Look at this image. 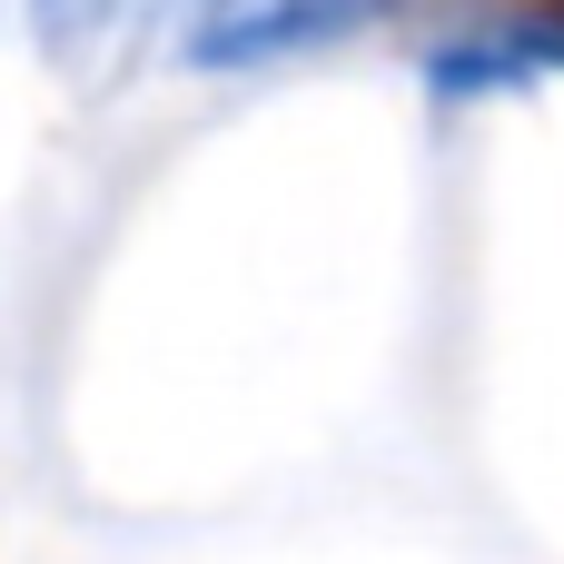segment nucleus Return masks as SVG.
I'll return each mask as SVG.
<instances>
[{
	"label": "nucleus",
	"mask_w": 564,
	"mask_h": 564,
	"mask_svg": "<svg viewBox=\"0 0 564 564\" xmlns=\"http://www.w3.org/2000/svg\"><path fill=\"white\" fill-rule=\"evenodd\" d=\"M564 59V30H486V40H456L436 50V89H496V79H525V69H555Z\"/></svg>",
	"instance_id": "obj_2"
},
{
	"label": "nucleus",
	"mask_w": 564,
	"mask_h": 564,
	"mask_svg": "<svg viewBox=\"0 0 564 564\" xmlns=\"http://www.w3.org/2000/svg\"><path fill=\"white\" fill-rule=\"evenodd\" d=\"M119 20V0H0V30L30 50H89Z\"/></svg>",
	"instance_id": "obj_3"
},
{
	"label": "nucleus",
	"mask_w": 564,
	"mask_h": 564,
	"mask_svg": "<svg viewBox=\"0 0 564 564\" xmlns=\"http://www.w3.org/2000/svg\"><path fill=\"white\" fill-rule=\"evenodd\" d=\"M377 0H198L188 10V59L198 69H258L317 40H347Z\"/></svg>",
	"instance_id": "obj_1"
}]
</instances>
